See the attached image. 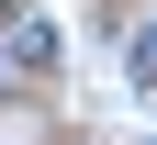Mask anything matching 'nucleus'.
<instances>
[{
	"label": "nucleus",
	"mask_w": 157,
	"mask_h": 145,
	"mask_svg": "<svg viewBox=\"0 0 157 145\" xmlns=\"http://www.w3.org/2000/svg\"><path fill=\"white\" fill-rule=\"evenodd\" d=\"M135 78H146V89H157V23L135 34Z\"/></svg>",
	"instance_id": "f257e3e1"
}]
</instances>
